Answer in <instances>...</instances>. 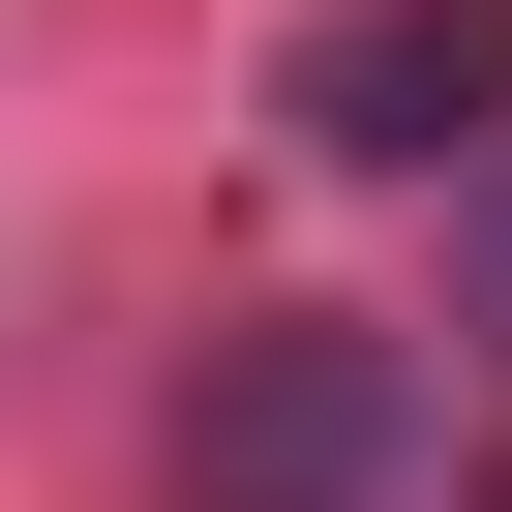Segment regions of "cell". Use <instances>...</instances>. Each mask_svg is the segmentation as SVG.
I'll return each mask as SVG.
<instances>
[{
	"instance_id": "2",
	"label": "cell",
	"mask_w": 512,
	"mask_h": 512,
	"mask_svg": "<svg viewBox=\"0 0 512 512\" xmlns=\"http://www.w3.org/2000/svg\"><path fill=\"white\" fill-rule=\"evenodd\" d=\"M272 121H302L332 181H452V151H512V0H302V31H272Z\"/></svg>"
},
{
	"instance_id": "4",
	"label": "cell",
	"mask_w": 512,
	"mask_h": 512,
	"mask_svg": "<svg viewBox=\"0 0 512 512\" xmlns=\"http://www.w3.org/2000/svg\"><path fill=\"white\" fill-rule=\"evenodd\" d=\"M482 512H512V422H482Z\"/></svg>"
},
{
	"instance_id": "1",
	"label": "cell",
	"mask_w": 512,
	"mask_h": 512,
	"mask_svg": "<svg viewBox=\"0 0 512 512\" xmlns=\"http://www.w3.org/2000/svg\"><path fill=\"white\" fill-rule=\"evenodd\" d=\"M392 452H422V392H392V332H332V302L211 332V392H181V512H392Z\"/></svg>"
},
{
	"instance_id": "3",
	"label": "cell",
	"mask_w": 512,
	"mask_h": 512,
	"mask_svg": "<svg viewBox=\"0 0 512 512\" xmlns=\"http://www.w3.org/2000/svg\"><path fill=\"white\" fill-rule=\"evenodd\" d=\"M482 332H512V241H482Z\"/></svg>"
}]
</instances>
